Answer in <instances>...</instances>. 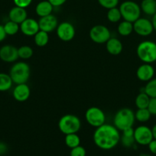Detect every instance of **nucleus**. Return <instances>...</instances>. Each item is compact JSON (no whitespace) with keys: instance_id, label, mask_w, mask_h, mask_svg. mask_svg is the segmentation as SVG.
Segmentation results:
<instances>
[{"instance_id":"1","label":"nucleus","mask_w":156,"mask_h":156,"mask_svg":"<svg viewBox=\"0 0 156 156\" xmlns=\"http://www.w3.org/2000/svg\"><path fill=\"white\" fill-rule=\"evenodd\" d=\"M119 130L111 124H102L96 127L93 133V139L95 145L102 150L113 149L120 142Z\"/></svg>"},{"instance_id":"2","label":"nucleus","mask_w":156,"mask_h":156,"mask_svg":"<svg viewBox=\"0 0 156 156\" xmlns=\"http://www.w3.org/2000/svg\"><path fill=\"white\" fill-rule=\"evenodd\" d=\"M136 121L135 113L128 108H121L116 113L113 118V125L119 131L132 127Z\"/></svg>"},{"instance_id":"3","label":"nucleus","mask_w":156,"mask_h":156,"mask_svg":"<svg viewBox=\"0 0 156 156\" xmlns=\"http://www.w3.org/2000/svg\"><path fill=\"white\" fill-rule=\"evenodd\" d=\"M136 54L143 63L156 62V43L152 41H142L137 46Z\"/></svg>"},{"instance_id":"4","label":"nucleus","mask_w":156,"mask_h":156,"mask_svg":"<svg viewBox=\"0 0 156 156\" xmlns=\"http://www.w3.org/2000/svg\"><path fill=\"white\" fill-rule=\"evenodd\" d=\"M31 69L28 64L25 62H17L11 67L9 76H11L13 83L24 84L27 83L30 78Z\"/></svg>"},{"instance_id":"5","label":"nucleus","mask_w":156,"mask_h":156,"mask_svg":"<svg viewBox=\"0 0 156 156\" xmlns=\"http://www.w3.org/2000/svg\"><path fill=\"white\" fill-rule=\"evenodd\" d=\"M58 128L64 135L76 133L81 128V121L74 114H65L58 121Z\"/></svg>"},{"instance_id":"6","label":"nucleus","mask_w":156,"mask_h":156,"mask_svg":"<svg viewBox=\"0 0 156 156\" xmlns=\"http://www.w3.org/2000/svg\"><path fill=\"white\" fill-rule=\"evenodd\" d=\"M122 18L133 23L141 17V8L138 3L133 1H125L119 6Z\"/></svg>"},{"instance_id":"7","label":"nucleus","mask_w":156,"mask_h":156,"mask_svg":"<svg viewBox=\"0 0 156 156\" xmlns=\"http://www.w3.org/2000/svg\"><path fill=\"white\" fill-rule=\"evenodd\" d=\"M85 119L89 125L93 127H99L106 122V115L103 111L97 107H90L85 113Z\"/></svg>"},{"instance_id":"8","label":"nucleus","mask_w":156,"mask_h":156,"mask_svg":"<svg viewBox=\"0 0 156 156\" xmlns=\"http://www.w3.org/2000/svg\"><path fill=\"white\" fill-rule=\"evenodd\" d=\"M89 35L91 41L98 44H106L111 37L110 30L106 26L102 24H96L92 27Z\"/></svg>"},{"instance_id":"9","label":"nucleus","mask_w":156,"mask_h":156,"mask_svg":"<svg viewBox=\"0 0 156 156\" xmlns=\"http://www.w3.org/2000/svg\"><path fill=\"white\" fill-rule=\"evenodd\" d=\"M58 37L64 42H69L74 38L76 30L73 24L69 21H63L58 24L56 28Z\"/></svg>"},{"instance_id":"10","label":"nucleus","mask_w":156,"mask_h":156,"mask_svg":"<svg viewBox=\"0 0 156 156\" xmlns=\"http://www.w3.org/2000/svg\"><path fill=\"white\" fill-rule=\"evenodd\" d=\"M134 139L136 143L141 146H148L153 140L151 128L145 125H141L134 129Z\"/></svg>"},{"instance_id":"11","label":"nucleus","mask_w":156,"mask_h":156,"mask_svg":"<svg viewBox=\"0 0 156 156\" xmlns=\"http://www.w3.org/2000/svg\"><path fill=\"white\" fill-rule=\"evenodd\" d=\"M133 31L141 37H148L154 31L151 21L145 18H139L133 22Z\"/></svg>"},{"instance_id":"12","label":"nucleus","mask_w":156,"mask_h":156,"mask_svg":"<svg viewBox=\"0 0 156 156\" xmlns=\"http://www.w3.org/2000/svg\"><path fill=\"white\" fill-rule=\"evenodd\" d=\"M18 59V48L11 44H6L0 48V59L6 62H15Z\"/></svg>"},{"instance_id":"13","label":"nucleus","mask_w":156,"mask_h":156,"mask_svg":"<svg viewBox=\"0 0 156 156\" xmlns=\"http://www.w3.org/2000/svg\"><path fill=\"white\" fill-rule=\"evenodd\" d=\"M20 25V30L27 37H34L40 30L38 21L32 18H27Z\"/></svg>"},{"instance_id":"14","label":"nucleus","mask_w":156,"mask_h":156,"mask_svg":"<svg viewBox=\"0 0 156 156\" xmlns=\"http://www.w3.org/2000/svg\"><path fill=\"white\" fill-rule=\"evenodd\" d=\"M38 24L40 30L50 33L56 30L58 25V20L55 15L50 14L47 16L41 17L38 21Z\"/></svg>"},{"instance_id":"15","label":"nucleus","mask_w":156,"mask_h":156,"mask_svg":"<svg viewBox=\"0 0 156 156\" xmlns=\"http://www.w3.org/2000/svg\"><path fill=\"white\" fill-rule=\"evenodd\" d=\"M154 68L149 63H143L138 67L136 70V77L142 82H147L154 78Z\"/></svg>"},{"instance_id":"16","label":"nucleus","mask_w":156,"mask_h":156,"mask_svg":"<svg viewBox=\"0 0 156 156\" xmlns=\"http://www.w3.org/2000/svg\"><path fill=\"white\" fill-rule=\"evenodd\" d=\"M31 95V90L26 83L18 84L14 88L12 96L15 101L18 102L26 101Z\"/></svg>"},{"instance_id":"17","label":"nucleus","mask_w":156,"mask_h":156,"mask_svg":"<svg viewBox=\"0 0 156 156\" xmlns=\"http://www.w3.org/2000/svg\"><path fill=\"white\" fill-rule=\"evenodd\" d=\"M28 18L27 11L24 8L15 6L9 12V18L10 21L20 24Z\"/></svg>"},{"instance_id":"18","label":"nucleus","mask_w":156,"mask_h":156,"mask_svg":"<svg viewBox=\"0 0 156 156\" xmlns=\"http://www.w3.org/2000/svg\"><path fill=\"white\" fill-rule=\"evenodd\" d=\"M106 49L110 54L113 56H118L123 50L122 42L116 37H110L106 43Z\"/></svg>"},{"instance_id":"19","label":"nucleus","mask_w":156,"mask_h":156,"mask_svg":"<svg viewBox=\"0 0 156 156\" xmlns=\"http://www.w3.org/2000/svg\"><path fill=\"white\" fill-rule=\"evenodd\" d=\"M53 9L54 6L47 0H44L37 4L35 7V12L37 15L41 18V17L47 16L52 14Z\"/></svg>"},{"instance_id":"20","label":"nucleus","mask_w":156,"mask_h":156,"mask_svg":"<svg viewBox=\"0 0 156 156\" xmlns=\"http://www.w3.org/2000/svg\"><path fill=\"white\" fill-rule=\"evenodd\" d=\"M140 8L145 15L153 16L156 13V0H142Z\"/></svg>"},{"instance_id":"21","label":"nucleus","mask_w":156,"mask_h":156,"mask_svg":"<svg viewBox=\"0 0 156 156\" xmlns=\"http://www.w3.org/2000/svg\"><path fill=\"white\" fill-rule=\"evenodd\" d=\"M117 31L119 34L122 37L129 36L133 32V23L125 20L120 21L118 24Z\"/></svg>"},{"instance_id":"22","label":"nucleus","mask_w":156,"mask_h":156,"mask_svg":"<svg viewBox=\"0 0 156 156\" xmlns=\"http://www.w3.org/2000/svg\"><path fill=\"white\" fill-rule=\"evenodd\" d=\"M151 98L145 92L142 91L139 93L136 98L135 104L138 109H142V108H148V104H149Z\"/></svg>"},{"instance_id":"23","label":"nucleus","mask_w":156,"mask_h":156,"mask_svg":"<svg viewBox=\"0 0 156 156\" xmlns=\"http://www.w3.org/2000/svg\"><path fill=\"white\" fill-rule=\"evenodd\" d=\"M13 85L11 76L9 74L4 73H0V91H7L12 88Z\"/></svg>"},{"instance_id":"24","label":"nucleus","mask_w":156,"mask_h":156,"mask_svg":"<svg viewBox=\"0 0 156 156\" xmlns=\"http://www.w3.org/2000/svg\"><path fill=\"white\" fill-rule=\"evenodd\" d=\"M34 41L35 45L39 47H45L49 42L48 33L40 30L34 36Z\"/></svg>"},{"instance_id":"25","label":"nucleus","mask_w":156,"mask_h":156,"mask_svg":"<svg viewBox=\"0 0 156 156\" xmlns=\"http://www.w3.org/2000/svg\"><path fill=\"white\" fill-rule=\"evenodd\" d=\"M151 114L148 108H142V109H138L136 112L135 113V117L136 120L140 122V123H146L150 120L151 117Z\"/></svg>"},{"instance_id":"26","label":"nucleus","mask_w":156,"mask_h":156,"mask_svg":"<svg viewBox=\"0 0 156 156\" xmlns=\"http://www.w3.org/2000/svg\"><path fill=\"white\" fill-rule=\"evenodd\" d=\"M65 144L67 147L73 149L80 145V138L76 133H70L65 135Z\"/></svg>"},{"instance_id":"27","label":"nucleus","mask_w":156,"mask_h":156,"mask_svg":"<svg viewBox=\"0 0 156 156\" xmlns=\"http://www.w3.org/2000/svg\"><path fill=\"white\" fill-rule=\"evenodd\" d=\"M106 18L108 21L111 23L119 22L122 18V15H121V12L119 8L115 7L108 9V12L106 13Z\"/></svg>"},{"instance_id":"28","label":"nucleus","mask_w":156,"mask_h":156,"mask_svg":"<svg viewBox=\"0 0 156 156\" xmlns=\"http://www.w3.org/2000/svg\"><path fill=\"white\" fill-rule=\"evenodd\" d=\"M5 29V31H6L7 36H13L15 35L18 31L20 30V25L17 23L14 22L12 21H8L7 22H6V24L3 25Z\"/></svg>"},{"instance_id":"29","label":"nucleus","mask_w":156,"mask_h":156,"mask_svg":"<svg viewBox=\"0 0 156 156\" xmlns=\"http://www.w3.org/2000/svg\"><path fill=\"white\" fill-rule=\"evenodd\" d=\"M18 58L22 59H28L33 56L34 50L30 46L23 45L18 48Z\"/></svg>"},{"instance_id":"30","label":"nucleus","mask_w":156,"mask_h":156,"mask_svg":"<svg viewBox=\"0 0 156 156\" xmlns=\"http://www.w3.org/2000/svg\"><path fill=\"white\" fill-rule=\"evenodd\" d=\"M144 92L146 93L150 98H156V78H153L147 82L144 87Z\"/></svg>"},{"instance_id":"31","label":"nucleus","mask_w":156,"mask_h":156,"mask_svg":"<svg viewBox=\"0 0 156 156\" xmlns=\"http://www.w3.org/2000/svg\"><path fill=\"white\" fill-rule=\"evenodd\" d=\"M119 0H98V2L102 8L106 9L117 7Z\"/></svg>"},{"instance_id":"32","label":"nucleus","mask_w":156,"mask_h":156,"mask_svg":"<svg viewBox=\"0 0 156 156\" xmlns=\"http://www.w3.org/2000/svg\"><path fill=\"white\" fill-rule=\"evenodd\" d=\"M120 141L122 142V144L125 147L130 148L132 146H134V144L136 143V141H135L134 136H128L122 135L121 136Z\"/></svg>"},{"instance_id":"33","label":"nucleus","mask_w":156,"mask_h":156,"mask_svg":"<svg viewBox=\"0 0 156 156\" xmlns=\"http://www.w3.org/2000/svg\"><path fill=\"white\" fill-rule=\"evenodd\" d=\"M86 154H87L86 149L80 145L76 147L71 149L70 156H86Z\"/></svg>"},{"instance_id":"34","label":"nucleus","mask_w":156,"mask_h":156,"mask_svg":"<svg viewBox=\"0 0 156 156\" xmlns=\"http://www.w3.org/2000/svg\"><path fill=\"white\" fill-rule=\"evenodd\" d=\"M148 109L150 111L151 115L156 116V98H151L150 99Z\"/></svg>"},{"instance_id":"35","label":"nucleus","mask_w":156,"mask_h":156,"mask_svg":"<svg viewBox=\"0 0 156 156\" xmlns=\"http://www.w3.org/2000/svg\"><path fill=\"white\" fill-rule=\"evenodd\" d=\"M13 2L15 6L26 9V8L28 7L32 4V0H13Z\"/></svg>"},{"instance_id":"36","label":"nucleus","mask_w":156,"mask_h":156,"mask_svg":"<svg viewBox=\"0 0 156 156\" xmlns=\"http://www.w3.org/2000/svg\"><path fill=\"white\" fill-rule=\"evenodd\" d=\"M148 149H149L150 152L153 155H156V140L153 139L151 142L149 143V144L148 145Z\"/></svg>"},{"instance_id":"37","label":"nucleus","mask_w":156,"mask_h":156,"mask_svg":"<svg viewBox=\"0 0 156 156\" xmlns=\"http://www.w3.org/2000/svg\"><path fill=\"white\" fill-rule=\"evenodd\" d=\"M54 7H60L67 2V0H47Z\"/></svg>"},{"instance_id":"38","label":"nucleus","mask_w":156,"mask_h":156,"mask_svg":"<svg viewBox=\"0 0 156 156\" xmlns=\"http://www.w3.org/2000/svg\"><path fill=\"white\" fill-rule=\"evenodd\" d=\"M6 36H7V34L5 31L4 27H3V25L0 24V42H2L6 39Z\"/></svg>"},{"instance_id":"39","label":"nucleus","mask_w":156,"mask_h":156,"mask_svg":"<svg viewBox=\"0 0 156 156\" xmlns=\"http://www.w3.org/2000/svg\"><path fill=\"white\" fill-rule=\"evenodd\" d=\"M151 23H152L153 27H154V30L156 31V13L152 16V18H151Z\"/></svg>"},{"instance_id":"40","label":"nucleus","mask_w":156,"mask_h":156,"mask_svg":"<svg viewBox=\"0 0 156 156\" xmlns=\"http://www.w3.org/2000/svg\"><path fill=\"white\" fill-rule=\"evenodd\" d=\"M151 131H152V135H153V138L154 140H156V124H154L153 126V127L151 128Z\"/></svg>"},{"instance_id":"41","label":"nucleus","mask_w":156,"mask_h":156,"mask_svg":"<svg viewBox=\"0 0 156 156\" xmlns=\"http://www.w3.org/2000/svg\"><path fill=\"white\" fill-rule=\"evenodd\" d=\"M6 146H5L4 144H2V143H0V154H2V152H5V150H6Z\"/></svg>"},{"instance_id":"42","label":"nucleus","mask_w":156,"mask_h":156,"mask_svg":"<svg viewBox=\"0 0 156 156\" xmlns=\"http://www.w3.org/2000/svg\"><path fill=\"white\" fill-rule=\"evenodd\" d=\"M140 156H151V155H148V154H146V153H142L140 155Z\"/></svg>"}]
</instances>
